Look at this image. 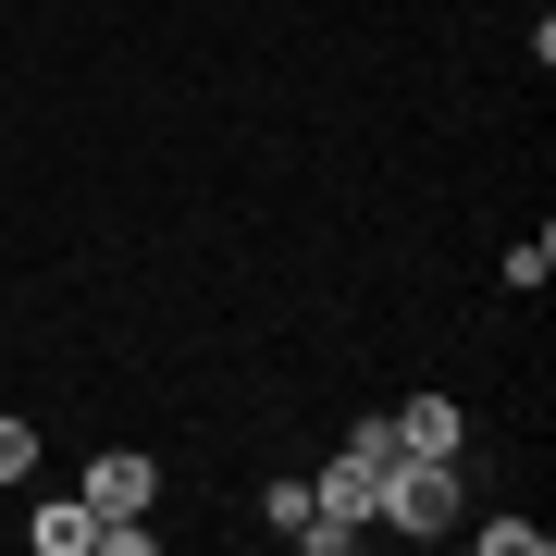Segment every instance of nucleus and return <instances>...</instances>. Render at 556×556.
<instances>
[{"mask_svg":"<svg viewBox=\"0 0 556 556\" xmlns=\"http://www.w3.org/2000/svg\"><path fill=\"white\" fill-rule=\"evenodd\" d=\"M75 495L100 507V519H149V507H161V470H149L137 445H100V457H87V482H75Z\"/></svg>","mask_w":556,"mask_h":556,"instance_id":"obj_2","label":"nucleus"},{"mask_svg":"<svg viewBox=\"0 0 556 556\" xmlns=\"http://www.w3.org/2000/svg\"><path fill=\"white\" fill-rule=\"evenodd\" d=\"M260 519H273V532L298 544V532H309V482H273V495H260Z\"/></svg>","mask_w":556,"mask_h":556,"instance_id":"obj_9","label":"nucleus"},{"mask_svg":"<svg viewBox=\"0 0 556 556\" xmlns=\"http://www.w3.org/2000/svg\"><path fill=\"white\" fill-rule=\"evenodd\" d=\"M334 457H358V470L383 482V457H396V408H371V420H346V445H334Z\"/></svg>","mask_w":556,"mask_h":556,"instance_id":"obj_5","label":"nucleus"},{"mask_svg":"<svg viewBox=\"0 0 556 556\" xmlns=\"http://www.w3.org/2000/svg\"><path fill=\"white\" fill-rule=\"evenodd\" d=\"M396 445L408 457H457V445H470V408H457V396H408L396 408Z\"/></svg>","mask_w":556,"mask_h":556,"instance_id":"obj_3","label":"nucleus"},{"mask_svg":"<svg viewBox=\"0 0 556 556\" xmlns=\"http://www.w3.org/2000/svg\"><path fill=\"white\" fill-rule=\"evenodd\" d=\"M25 544H38V556H87V544H100V507H87V495H50L38 519H25Z\"/></svg>","mask_w":556,"mask_h":556,"instance_id":"obj_4","label":"nucleus"},{"mask_svg":"<svg viewBox=\"0 0 556 556\" xmlns=\"http://www.w3.org/2000/svg\"><path fill=\"white\" fill-rule=\"evenodd\" d=\"M544 273H556V223H532V236H519V248H507V285H519V298H532V285H544Z\"/></svg>","mask_w":556,"mask_h":556,"instance_id":"obj_7","label":"nucleus"},{"mask_svg":"<svg viewBox=\"0 0 556 556\" xmlns=\"http://www.w3.org/2000/svg\"><path fill=\"white\" fill-rule=\"evenodd\" d=\"M470 519V495H457V457H383V482H371V532H408V544H433Z\"/></svg>","mask_w":556,"mask_h":556,"instance_id":"obj_1","label":"nucleus"},{"mask_svg":"<svg viewBox=\"0 0 556 556\" xmlns=\"http://www.w3.org/2000/svg\"><path fill=\"white\" fill-rule=\"evenodd\" d=\"M470 544H482V556H544V519H482Z\"/></svg>","mask_w":556,"mask_h":556,"instance_id":"obj_8","label":"nucleus"},{"mask_svg":"<svg viewBox=\"0 0 556 556\" xmlns=\"http://www.w3.org/2000/svg\"><path fill=\"white\" fill-rule=\"evenodd\" d=\"M13 482H38V420L0 408V495H13Z\"/></svg>","mask_w":556,"mask_h":556,"instance_id":"obj_6","label":"nucleus"}]
</instances>
